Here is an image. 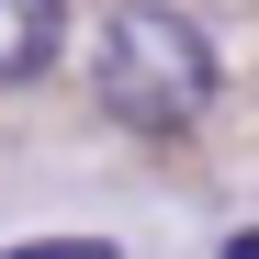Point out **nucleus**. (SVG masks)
<instances>
[{
    "mask_svg": "<svg viewBox=\"0 0 259 259\" xmlns=\"http://www.w3.org/2000/svg\"><path fill=\"white\" fill-rule=\"evenodd\" d=\"M0 259H113L102 237H57V248H0Z\"/></svg>",
    "mask_w": 259,
    "mask_h": 259,
    "instance_id": "obj_3",
    "label": "nucleus"
},
{
    "mask_svg": "<svg viewBox=\"0 0 259 259\" xmlns=\"http://www.w3.org/2000/svg\"><path fill=\"white\" fill-rule=\"evenodd\" d=\"M68 57V0H0V91L46 79Z\"/></svg>",
    "mask_w": 259,
    "mask_h": 259,
    "instance_id": "obj_2",
    "label": "nucleus"
},
{
    "mask_svg": "<svg viewBox=\"0 0 259 259\" xmlns=\"http://www.w3.org/2000/svg\"><path fill=\"white\" fill-rule=\"evenodd\" d=\"M91 102L136 136H181L214 113V34L169 0H124L91 34Z\"/></svg>",
    "mask_w": 259,
    "mask_h": 259,
    "instance_id": "obj_1",
    "label": "nucleus"
},
{
    "mask_svg": "<svg viewBox=\"0 0 259 259\" xmlns=\"http://www.w3.org/2000/svg\"><path fill=\"white\" fill-rule=\"evenodd\" d=\"M226 259H259V226H248V237H226Z\"/></svg>",
    "mask_w": 259,
    "mask_h": 259,
    "instance_id": "obj_4",
    "label": "nucleus"
}]
</instances>
